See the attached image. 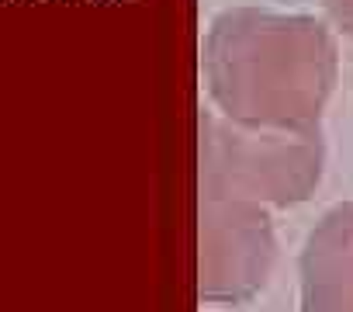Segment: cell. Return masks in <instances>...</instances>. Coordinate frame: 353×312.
Returning <instances> with one entry per match:
<instances>
[{
	"label": "cell",
	"mask_w": 353,
	"mask_h": 312,
	"mask_svg": "<svg viewBox=\"0 0 353 312\" xmlns=\"http://www.w3.org/2000/svg\"><path fill=\"white\" fill-rule=\"evenodd\" d=\"M322 135L246 128L229 118H201V195L253 205H298L322 181Z\"/></svg>",
	"instance_id": "7a4b0ae2"
},
{
	"label": "cell",
	"mask_w": 353,
	"mask_h": 312,
	"mask_svg": "<svg viewBox=\"0 0 353 312\" xmlns=\"http://www.w3.org/2000/svg\"><path fill=\"white\" fill-rule=\"evenodd\" d=\"M322 4H325L332 25H336L343 35L353 39V0H322Z\"/></svg>",
	"instance_id": "5b68a950"
},
{
	"label": "cell",
	"mask_w": 353,
	"mask_h": 312,
	"mask_svg": "<svg viewBox=\"0 0 353 312\" xmlns=\"http://www.w3.org/2000/svg\"><path fill=\"white\" fill-rule=\"evenodd\" d=\"M277 243L263 205L201 195V298L246 302L274 267Z\"/></svg>",
	"instance_id": "3957f363"
},
{
	"label": "cell",
	"mask_w": 353,
	"mask_h": 312,
	"mask_svg": "<svg viewBox=\"0 0 353 312\" xmlns=\"http://www.w3.org/2000/svg\"><path fill=\"white\" fill-rule=\"evenodd\" d=\"M205 80L236 125L312 132L336 84V42L319 18L236 8L208 28Z\"/></svg>",
	"instance_id": "6da1fadb"
},
{
	"label": "cell",
	"mask_w": 353,
	"mask_h": 312,
	"mask_svg": "<svg viewBox=\"0 0 353 312\" xmlns=\"http://www.w3.org/2000/svg\"><path fill=\"white\" fill-rule=\"evenodd\" d=\"M301 312H353V202L329 208L305 240Z\"/></svg>",
	"instance_id": "277c9868"
}]
</instances>
